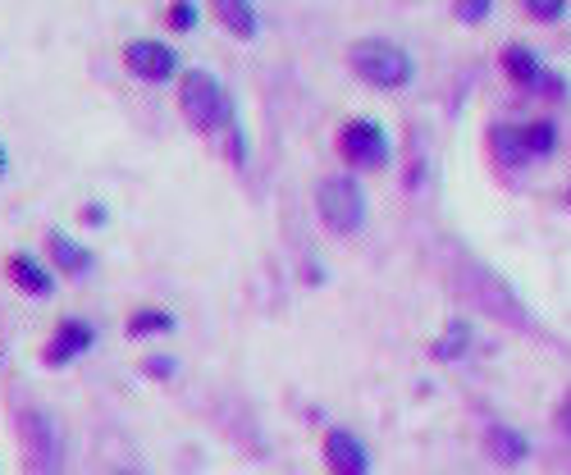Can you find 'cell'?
<instances>
[{"mask_svg": "<svg viewBox=\"0 0 571 475\" xmlns=\"http://www.w3.org/2000/svg\"><path fill=\"white\" fill-rule=\"evenodd\" d=\"M178 111H184V119L197 128V134H224V128H238L233 96L211 69H184V78H178Z\"/></svg>", "mask_w": 571, "mask_h": 475, "instance_id": "cell-1", "label": "cell"}, {"mask_svg": "<svg viewBox=\"0 0 571 475\" xmlns=\"http://www.w3.org/2000/svg\"><path fill=\"white\" fill-rule=\"evenodd\" d=\"M348 60L357 69L361 83L371 88H384V92H398L411 83V73H417V65H411V56L398 46V42H384V37H361L352 42Z\"/></svg>", "mask_w": 571, "mask_h": 475, "instance_id": "cell-2", "label": "cell"}, {"mask_svg": "<svg viewBox=\"0 0 571 475\" xmlns=\"http://www.w3.org/2000/svg\"><path fill=\"white\" fill-rule=\"evenodd\" d=\"M316 210L334 233H357L366 224V193H361L352 174H329L316 188Z\"/></svg>", "mask_w": 571, "mask_h": 475, "instance_id": "cell-3", "label": "cell"}, {"mask_svg": "<svg viewBox=\"0 0 571 475\" xmlns=\"http://www.w3.org/2000/svg\"><path fill=\"white\" fill-rule=\"evenodd\" d=\"M124 69L142 78V83H170V78H184L178 73V50L161 37H133L124 42Z\"/></svg>", "mask_w": 571, "mask_h": 475, "instance_id": "cell-4", "label": "cell"}, {"mask_svg": "<svg viewBox=\"0 0 571 475\" xmlns=\"http://www.w3.org/2000/svg\"><path fill=\"white\" fill-rule=\"evenodd\" d=\"M339 155L357 170H380L388 165V134L375 119H348L339 128Z\"/></svg>", "mask_w": 571, "mask_h": 475, "instance_id": "cell-5", "label": "cell"}, {"mask_svg": "<svg viewBox=\"0 0 571 475\" xmlns=\"http://www.w3.org/2000/svg\"><path fill=\"white\" fill-rule=\"evenodd\" d=\"M92 343H96V329H92L88 321H73V315H69V321H60L56 334H50L42 361H46V366H69V361L83 357Z\"/></svg>", "mask_w": 571, "mask_h": 475, "instance_id": "cell-6", "label": "cell"}, {"mask_svg": "<svg viewBox=\"0 0 571 475\" xmlns=\"http://www.w3.org/2000/svg\"><path fill=\"white\" fill-rule=\"evenodd\" d=\"M325 466H329V475H366L371 453L352 430H329L325 435Z\"/></svg>", "mask_w": 571, "mask_h": 475, "instance_id": "cell-7", "label": "cell"}, {"mask_svg": "<svg viewBox=\"0 0 571 475\" xmlns=\"http://www.w3.org/2000/svg\"><path fill=\"white\" fill-rule=\"evenodd\" d=\"M5 275L28 298H50V293H56V275H50V266H42L33 252H10L5 256Z\"/></svg>", "mask_w": 571, "mask_h": 475, "instance_id": "cell-8", "label": "cell"}, {"mask_svg": "<svg viewBox=\"0 0 571 475\" xmlns=\"http://www.w3.org/2000/svg\"><path fill=\"white\" fill-rule=\"evenodd\" d=\"M23 443H28V453H33V462L46 471V466H56V457H60V443H56V426L42 416V412H23Z\"/></svg>", "mask_w": 571, "mask_h": 475, "instance_id": "cell-9", "label": "cell"}, {"mask_svg": "<svg viewBox=\"0 0 571 475\" xmlns=\"http://www.w3.org/2000/svg\"><path fill=\"white\" fill-rule=\"evenodd\" d=\"M46 247H50V260H56L60 275H83V270H92V252L78 243V238H69L65 229H50V233H46Z\"/></svg>", "mask_w": 571, "mask_h": 475, "instance_id": "cell-10", "label": "cell"}, {"mask_svg": "<svg viewBox=\"0 0 571 475\" xmlns=\"http://www.w3.org/2000/svg\"><path fill=\"white\" fill-rule=\"evenodd\" d=\"M211 14L224 23V33L252 42L256 33H261V19H256V5L252 0H211Z\"/></svg>", "mask_w": 571, "mask_h": 475, "instance_id": "cell-11", "label": "cell"}, {"mask_svg": "<svg viewBox=\"0 0 571 475\" xmlns=\"http://www.w3.org/2000/svg\"><path fill=\"white\" fill-rule=\"evenodd\" d=\"M485 443H489V457H499V462H522L526 453H531V443H526V435H516V430H508V426H489V435H485Z\"/></svg>", "mask_w": 571, "mask_h": 475, "instance_id": "cell-12", "label": "cell"}, {"mask_svg": "<svg viewBox=\"0 0 571 475\" xmlns=\"http://www.w3.org/2000/svg\"><path fill=\"white\" fill-rule=\"evenodd\" d=\"M178 321L174 311L165 306H138L133 315H128V338H151V334H170Z\"/></svg>", "mask_w": 571, "mask_h": 475, "instance_id": "cell-13", "label": "cell"}, {"mask_svg": "<svg viewBox=\"0 0 571 475\" xmlns=\"http://www.w3.org/2000/svg\"><path fill=\"white\" fill-rule=\"evenodd\" d=\"M503 69H508L512 83H522V88L539 83V60H535V50H526V46H508L503 50Z\"/></svg>", "mask_w": 571, "mask_h": 475, "instance_id": "cell-14", "label": "cell"}, {"mask_svg": "<svg viewBox=\"0 0 571 475\" xmlns=\"http://www.w3.org/2000/svg\"><path fill=\"white\" fill-rule=\"evenodd\" d=\"M553 142H558V134H553L549 119H535V124L522 128V147H526V155H549Z\"/></svg>", "mask_w": 571, "mask_h": 475, "instance_id": "cell-15", "label": "cell"}, {"mask_svg": "<svg viewBox=\"0 0 571 475\" xmlns=\"http://www.w3.org/2000/svg\"><path fill=\"white\" fill-rule=\"evenodd\" d=\"M466 343H471V329H466L462 321H453L444 334H439V343H434V357H439V361H453V357H462V352H466Z\"/></svg>", "mask_w": 571, "mask_h": 475, "instance_id": "cell-16", "label": "cell"}, {"mask_svg": "<svg viewBox=\"0 0 571 475\" xmlns=\"http://www.w3.org/2000/svg\"><path fill=\"white\" fill-rule=\"evenodd\" d=\"M197 19H201L197 0H170V10H165V23H170L174 33H193V28H197Z\"/></svg>", "mask_w": 571, "mask_h": 475, "instance_id": "cell-17", "label": "cell"}, {"mask_svg": "<svg viewBox=\"0 0 571 475\" xmlns=\"http://www.w3.org/2000/svg\"><path fill=\"white\" fill-rule=\"evenodd\" d=\"M494 151L503 155V161H522V155H526V147H522V128L499 124V128H494Z\"/></svg>", "mask_w": 571, "mask_h": 475, "instance_id": "cell-18", "label": "cell"}, {"mask_svg": "<svg viewBox=\"0 0 571 475\" xmlns=\"http://www.w3.org/2000/svg\"><path fill=\"white\" fill-rule=\"evenodd\" d=\"M489 5H494V0H457L453 10H457V19H462V23H480V19L489 14Z\"/></svg>", "mask_w": 571, "mask_h": 475, "instance_id": "cell-19", "label": "cell"}, {"mask_svg": "<svg viewBox=\"0 0 571 475\" xmlns=\"http://www.w3.org/2000/svg\"><path fill=\"white\" fill-rule=\"evenodd\" d=\"M562 5H567V0H526V10H531L535 19H558Z\"/></svg>", "mask_w": 571, "mask_h": 475, "instance_id": "cell-20", "label": "cell"}, {"mask_svg": "<svg viewBox=\"0 0 571 475\" xmlns=\"http://www.w3.org/2000/svg\"><path fill=\"white\" fill-rule=\"evenodd\" d=\"M142 371H147V375H174V361H170V357H147Z\"/></svg>", "mask_w": 571, "mask_h": 475, "instance_id": "cell-21", "label": "cell"}, {"mask_svg": "<svg viewBox=\"0 0 571 475\" xmlns=\"http://www.w3.org/2000/svg\"><path fill=\"white\" fill-rule=\"evenodd\" d=\"M83 220H88V224H106V206H96V201L83 206Z\"/></svg>", "mask_w": 571, "mask_h": 475, "instance_id": "cell-22", "label": "cell"}, {"mask_svg": "<svg viewBox=\"0 0 571 475\" xmlns=\"http://www.w3.org/2000/svg\"><path fill=\"white\" fill-rule=\"evenodd\" d=\"M558 426H562V430H571V389H567V398L558 403Z\"/></svg>", "mask_w": 571, "mask_h": 475, "instance_id": "cell-23", "label": "cell"}, {"mask_svg": "<svg viewBox=\"0 0 571 475\" xmlns=\"http://www.w3.org/2000/svg\"><path fill=\"white\" fill-rule=\"evenodd\" d=\"M5 170H10V151L0 147V178H5Z\"/></svg>", "mask_w": 571, "mask_h": 475, "instance_id": "cell-24", "label": "cell"}, {"mask_svg": "<svg viewBox=\"0 0 571 475\" xmlns=\"http://www.w3.org/2000/svg\"><path fill=\"white\" fill-rule=\"evenodd\" d=\"M115 475H133V471H115Z\"/></svg>", "mask_w": 571, "mask_h": 475, "instance_id": "cell-25", "label": "cell"}]
</instances>
